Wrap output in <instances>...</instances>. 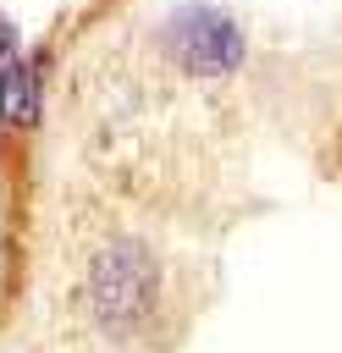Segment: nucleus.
<instances>
[{
    "label": "nucleus",
    "instance_id": "nucleus-2",
    "mask_svg": "<svg viewBox=\"0 0 342 353\" xmlns=\"http://www.w3.org/2000/svg\"><path fill=\"white\" fill-rule=\"evenodd\" d=\"M154 55L193 88L237 83L254 61L248 22L221 0H177L154 17Z\"/></svg>",
    "mask_w": 342,
    "mask_h": 353
},
{
    "label": "nucleus",
    "instance_id": "nucleus-1",
    "mask_svg": "<svg viewBox=\"0 0 342 353\" xmlns=\"http://www.w3.org/2000/svg\"><path fill=\"white\" fill-rule=\"evenodd\" d=\"M83 320L110 347H138L165 325L171 270L143 232H105L83 259Z\"/></svg>",
    "mask_w": 342,
    "mask_h": 353
},
{
    "label": "nucleus",
    "instance_id": "nucleus-4",
    "mask_svg": "<svg viewBox=\"0 0 342 353\" xmlns=\"http://www.w3.org/2000/svg\"><path fill=\"white\" fill-rule=\"evenodd\" d=\"M22 44H28V39H22V28H17V22H11L6 11H0V66H6V61H11V55H17Z\"/></svg>",
    "mask_w": 342,
    "mask_h": 353
},
{
    "label": "nucleus",
    "instance_id": "nucleus-3",
    "mask_svg": "<svg viewBox=\"0 0 342 353\" xmlns=\"http://www.w3.org/2000/svg\"><path fill=\"white\" fill-rule=\"evenodd\" d=\"M50 110V55L39 44H22L0 66V132L6 138H33Z\"/></svg>",
    "mask_w": 342,
    "mask_h": 353
}]
</instances>
